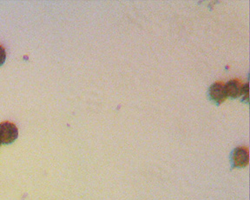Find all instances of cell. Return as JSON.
I'll list each match as a JSON object with an SVG mask.
<instances>
[{
	"instance_id": "obj_1",
	"label": "cell",
	"mask_w": 250,
	"mask_h": 200,
	"mask_svg": "<svg viewBox=\"0 0 250 200\" xmlns=\"http://www.w3.org/2000/svg\"><path fill=\"white\" fill-rule=\"evenodd\" d=\"M19 137L18 127L11 122H3L0 124V141L4 145H10Z\"/></svg>"
},
{
	"instance_id": "obj_2",
	"label": "cell",
	"mask_w": 250,
	"mask_h": 200,
	"mask_svg": "<svg viewBox=\"0 0 250 200\" xmlns=\"http://www.w3.org/2000/svg\"><path fill=\"white\" fill-rule=\"evenodd\" d=\"M250 154L246 147H237L231 154V164L233 168H243L249 165Z\"/></svg>"
},
{
	"instance_id": "obj_3",
	"label": "cell",
	"mask_w": 250,
	"mask_h": 200,
	"mask_svg": "<svg viewBox=\"0 0 250 200\" xmlns=\"http://www.w3.org/2000/svg\"><path fill=\"white\" fill-rule=\"evenodd\" d=\"M209 97L216 104H222L227 98L224 86L220 83H215L209 88Z\"/></svg>"
},
{
	"instance_id": "obj_4",
	"label": "cell",
	"mask_w": 250,
	"mask_h": 200,
	"mask_svg": "<svg viewBox=\"0 0 250 200\" xmlns=\"http://www.w3.org/2000/svg\"><path fill=\"white\" fill-rule=\"evenodd\" d=\"M224 89L226 92L227 98L229 97L230 98H236L241 95L242 87L237 80H230L224 86Z\"/></svg>"
},
{
	"instance_id": "obj_5",
	"label": "cell",
	"mask_w": 250,
	"mask_h": 200,
	"mask_svg": "<svg viewBox=\"0 0 250 200\" xmlns=\"http://www.w3.org/2000/svg\"><path fill=\"white\" fill-rule=\"evenodd\" d=\"M5 59H6V51L2 45H0V67L4 65Z\"/></svg>"
},
{
	"instance_id": "obj_6",
	"label": "cell",
	"mask_w": 250,
	"mask_h": 200,
	"mask_svg": "<svg viewBox=\"0 0 250 200\" xmlns=\"http://www.w3.org/2000/svg\"><path fill=\"white\" fill-rule=\"evenodd\" d=\"M241 95H242L245 99H246L247 102L249 100V84H245L241 89Z\"/></svg>"
},
{
	"instance_id": "obj_7",
	"label": "cell",
	"mask_w": 250,
	"mask_h": 200,
	"mask_svg": "<svg viewBox=\"0 0 250 200\" xmlns=\"http://www.w3.org/2000/svg\"><path fill=\"white\" fill-rule=\"evenodd\" d=\"M0 145H1V141H0Z\"/></svg>"
}]
</instances>
